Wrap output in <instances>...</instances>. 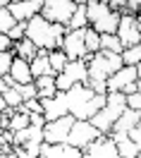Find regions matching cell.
I'll return each instance as SVG.
<instances>
[{
	"instance_id": "obj_1",
	"label": "cell",
	"mask_w": 141,
	"mask_h": 158,
	"mask_svg": "<svg viewBox=\"0 0 141 158\" xmlns=\"http://www.w3.org/2000/svg\"><path fill=\"white\" fill-rule=\"evenodd\" d=\"M65 34L67 29L60 27V24H50L43 17H34L31 22H26V39L36 46L38 50H62V43H65Z\"/></svg>"
},
{
	"instance_id": "obj_2",
	"label": "cell",
	"mask_w": 141,
	"mask_h": 158,
	"mask_svg": "<svg viewBox=\"0 0 141 158\" xmlns=\"http://www.w3.org/2000/svg\"><path fill=\"white\" fill-rule=\"evenodd\" d=\"M86 15H89V27L96 34H117L120 29V12H112L108 2H98V0H86Z\"/></svg>"
},
{
	"instance_id": "obj_3",
	"label": "cell",
	"mask_w": 141,
	"mask_h": 158,
	"mask_svg": "<svg viewBox=\"0 0 141 158\" xmlns=\"http://www.w3.org/2000/svg\"><path fill=\"white\" fill-rule=\"evenodd\" d=\"M127 108H129V106H127V96H124V94H120V91L108 94V106H105L96 118L91 120V125L98 129L103 137H110L115 122L122 118V113H124Z\"/></svg>"
},
{
	"instance_id": "obj_4",
	"label": "cell",
	"mask_w": 141,
	"mask_h": 158,
	"mask_svg": "<svg viewBox=\"0 0 141 158\" xmlns=\"http://www.w3.org/2000/svg\"><path fill=\"white\" fill-rule=\"evenodd\" d=\"M124 67L122 62V55H115V53H96L91 55L89 60V81H101V84H108V79L117 72V69Z\"/></svg>"
},
{
	"instance_id": "obj_5",
	"label": "cell",
	"mask_w": 141,
	"mask_h": 158,
	"mask_svg": "<svg viewBox=\"0 0 141 158\" xmlns=\"http://www.w3.org/2000/svg\"><path fill=\"white\" fill-rule=\"evenodd\" d=\"M77 7H79V2H74V0H46L43 10H41V17L48 19L50 24L67 27L72 15L77 12Z\"/></svg>"
},
{
	"instance_id": "obj_6",
	"label": "cell",
	"mask_w": 141,
	"mask_h": 158,
	"mask_svg": "<svg viewBox=\"0 0 141 158\" xmlns=\"http://www.w3.org/2000/svg\"><path fill=\"white\" fill-rule=\"evenodd\" d=\"M77 84H84V86L89 84V65H86L84 60H74V62H70V65L65 67V72L55 77V86H58V91H70V89H74Z\"/></svg>"
},
{
	"instance_id": "obj_7",
	"label": "cell",
	"mask_w": 141,
	"mask_h": 158,
	"mask_svg": "<svg viewBox=\"0 0 141 158\" xmlns=\"http://www.w3.org/2000/svg\"><path fill=\"white\" fill-rule=\"evenodd\" d=\"M74 122H77V120L72 118V115H65V118H60V120L48 122V125L43 127L46 144H50V146H65V144L70 141V132H72V127H74Z\"/></svg>"
},
{
	"instance_id": "obj_8",
	"label": "cell",
	"mask_w": 141,
	"mask_h": 158,
	"mask_svg": "<svg viewBox=\"0 0 141 158\" xmlns=\"http://www.w3.org/2000/svg\"><path fill=\"white\" fill-rule=\"evenodd\" d=\"M101 137L103 134L91 125V120H77L74 127H72V132H70L67 146H74V148H79V151H86L93 141H98Z\"/></svg>"
},
{
	"instance_id": "obj_9",
	"label": "cell",
	"mask_w": 141,
	"mask_h": 158,
	"mask_svg": "<svg viewBox=\"0 0 141 158\" xmlns=\"http://www.w3.org/2000/svg\"><path fill=\"white\" fill-rule=\"evenodd\" d=\"M62 50H65V55L70 58V62L89 58L91 53L86 50V29H81V31H67V34H65Z\"/></svg>"
},
{
	"instance_id": "obj_10",
	"label": "cell",
	"mask_w": 141,
	"mask_h": 158,
	"mask_svg": "<svg viewBox=\"0 0 141 158\" xmlns=\"http://www.w3.org/2000/svg\"><path fill=\"white\" fill-rule=\"evenodd\" d=\"M117 39L122 41V46H124V48L141 46V24H139V17L122 15L120 29H117Z\"/></svg>"
},
{
	"instance_id": "obj_11",
	"label": "cell",
	"mask_w": 141,
	"mask_h": 158,
	"mask_svg": "<svg viewBox=\"0 0 141 158\" xmlns=\"http://www.w3.org/2000/svg\"><path fill=\"white\" fill-rule=\"evenodd\" d=\"M10 15L14 17V22H22V24H26L31 22L34 17H38L41 10H43V2L38 0H24V2H17V0H10Z\"/></svg>"
},
{
	"instance_id": "obj_12",
	"label": "cell",
	"mask_w": 141,
	"mask_h": 158,
	"mask_svg": "<svg viewBox=\"0 0 141 158\" xmlns=\"http://www.w3.org/2000/svg\"><path fill=\"white\" fill-rule=\"evenodd\" d=\"M136 81H139L136 67H127V65H124L122 69H117V72L108 79V94H115V91L124 94V89L131 86V84H136Z\"/></svg>"
},
{
	"instance_id": "obj_13",
	"label": "cell",
	"mask_w": 141,
	"mask_h": 158,
	"mask_svg": "<svg viewBox=\"0 0 141 158\" xmlns=\"http://www.w3.org/2000/svg\"><path fill=\"white\" fill-rule=\"evenodd\" d=\"M84 158H122L115 141L110 137H101L98 141H93L86 151H84Z\"/></svg>"
},
{
	"instance_id": "obj_14",
	"label": "cell",
	"mask_w": 141,
	"mask_h": 158,
	"mask_svg": "<svg viewBox=\"0 0 141 158\" xmlns=\"http://www.w3.org/2000/svg\"><path fill=\"white\" fill-rule=\"evenodd\" d=\"M141 125V113L134 108H127L122 113V118L115 122V127H112V134H129L134 127H139Z\"/></svg>"
},
{
	"instance_id": "obj_15",
	"label": "cell",
	"mask_w": 141,
	"mask_h": 158,
	"mask_svg": "<svg viewBox=\"0 0 141 158\" xmlns=\"http://www.w3.org/2000/svg\"><path fill=\"white\" fill-rule=\"evenodd\" d=\"M41 158H84V151L74 146H50V144H43L41 148Z\"/></svg>"
},
{
	"instance_id": "obj_16",
	"label": "cell",
	"mask_w": 141,
	"mask_h": 158,
	"mask_svg": "<svg viewBox=\"0 0 141 158\" xmlns=\"http://www.w3.org/2000/svg\"><path fill=\"white\" fill-rule=\"evenodd\" d=\"M10 77L14 79V84L22 86V84H34V74H31V65L22 58H14L12 62V69H10Z\"/></svg>"
},
{
	"instance_id": "obj_17",
	"label": "cell",
	"mask_w": 141,
	"mask_h": 158,
	"mask_svg": "<svg viewBox=\"0 0 141 158\" xmlns=\"http://www.w3.org/2000/svg\"><path fill=\"white\" fill-rule=\"evenodd\" d=\"M48 55H50L48 50H38V58L34 60V62H29V65H31V74H34V81L41 79V77H55Z\"/></svg>"
},
{
	"instance_id": "obj_18",
	"label": "cell",
	"mask_w": 141,
	"mask_h": 158,
	"mask_svg": "<svg viewBox=\"0 0 141 158\" xmlns=\"http://www.w3.org/2000/svg\"><path fill=\"white\" fill-rule=\"evenodd\" d=\"M110 139L115 141V146H117V151H120L122 158H139V148L134 146V141H131L127 134H110Z\"/></svg>"
},
{
	"instance_id": "obj_19",
	"label": "cell",
	"mask_w": 141,
	"mask_h": 158,
	"mask_svg": "<svg viewBox=\"0 0 141 158\" xmlns=\"http://www.w3.org/2000/svg\"><path fill=\"white\" fill-rule=\"evenodd\" d=\"M67 31H81V29H89V15H86V0H79V7L77 12L72 15L70 24L65 27Z\"/></svg>"
},
{
	"instance_id": "obj_20",
	"label": "cell",
	"mask_w": 141,
	"mask_h": 158,
	"mask_svg": "<svg viewBox=\"0 0 141 158\" xmlns=\"http://www.w3.org/2000/svg\"><path fill=\"white\" fill-rule=\"evenodd\" d=\"M14 55L22 58V60H26V62H34V60L38 58V48H36L29 39H24V41H19V43H14Z\"/></svg>"
},
{
	"instance_id": "obj_21",
	"label": "cell",
	"mask_w": 141,
	"mask_h": 158,
	"mask_svg": "<svg viewBox=\"0 0 141 158\" xmlns=\"http://www.w3.org/2000/svg\"><path fill=\"white\" fill-rule=\"evenodd\" d=\"M101 50L122 55V53H124V46H122V41L117 39V34H105V36H101Z\"/></svg>"
},
{
	"instance_id": "obj_22",
	"label": "cell",
	"mask_w": 141,
	"mask_h": 158,
	"mask_svg": "<svg viewBox=\"0 0 141 158\" xmlns=\"http://www.w3.org/2000/svg\"><path fill=\"white\" fill-rule=\"evenodd\" d=\"M48 60H50V67H53V72H55V77L62 74L65 67L70 65V58L65 55V50H53L50 55H48Z\"/></svg>"
},
{
	"instance_id": "obj_23",
	"label": "cell",
	"mask_w": 141,
	"mask_h": 158,
	"mask_svg": "<svg viewBox=\"0 0 141 158\" xmlns=\"http://www.w3.org/2000/svg\"><path fill=\"white\" fill-rule=\"evenodd\" d=\"M122 62H124L127 67H139V65H141V46L124 48V53H122Z\"/></svg>"
},
{
	"instance_id": "obj_24",
	"label": "cell",
	"mask_w": 141,
	"mask_h": 158,
	"mask_svg": "<svg viewBox=\"0 0 141 158\" xmlns=\"http://www.w3.org/2000/svg\"><path fill=\"white\" fill-rule=\"evenodd\" d=\"M86 50H89L91 55L101 53V34H96L91 27L86 29Z\"/></svg>"
},
{
	"instance_id": "obj_25",
	"label": "cell",
	"mask_w": 141,
	"mask_h": 158,
	"mask_svg": "<svg viewBox=\"0 0 141 158\" xmlns=\"http://www.w3.org/2000/svg\"><path fill=\"white\" fill-rule=\"evenodd\" d=\"M14 58H17V55H14V50H10V53H0V79H5L7 74H10Z\"/></svg>"
},
{
	"instance_id": "obj_26",
	"label": "cell",
	"mask_w": 141,
	"mask_h": 158,
	"mask_svg": "<svg viewBox=\"0 0 141 158\" xmlns=\"http://www.w3.org/2000/svg\"><path fill=\"white\" fill-rule=\"evenodd\" d=\"M14 89L19 91V96H22V101H24V103H26V101L38 98V89H36V81H34V84H22V86H14Z\"/></svg>"
},
{
	"instance_id": "obj_27",
	"label": "cell",
	"mask_w": 141,
	"mask_h": 158,
	"mask_svg": "<svg viewBox=\"0 0 141 158\" xmlns=\"http://www.w3.org/2000/svg\"><path fill=\"white\" fill-rule=\"evenodd\" d=\"M14 17L10 15V10H0V34H10L14 29Z\"/></svg>"
},
{
	"instance_id": "obj_28",
	"label": "cell",
	"mask_w": 141,
	"mask_h": 158,
	"mask_svg": "<svg viewBox=\"0 0 141 158\" xmlns=\"http://www.w3.org/2000/svg\"><path fill=\"white\" fill-rule=\"evenodd\" d=\"M26 127H31V120H29V115H14V118L10 120V132H22V129H26Z\"/></svg>"
},
{
	"instance_id": "obj_29",
	"label": "cell",
	"mask_w": 141,
	"mask_h": 158,
	"mask_svg": "<svg viewBox=\"0 0 141 158\" xmlns=\"http://www.w3.org/2000/svg\"><path fill=\"white\" fill-rule=\"evenodd\" d=\"M2 96H5V103H7V108H19V106H24V101H22V96H19V91L17 89H7L5 91V94H2Z\"/></svg>"
},
{
	"instance_id": "obj_30",
	"label": "cell",
	"mask_w": 141,
	"mask_h": 158,
	"mask_svg": "<svg viewBox=\"0 0 141 158\" xmlns=\"http://www.w3.org/2000/svg\"><path fill=\"white\" fill-rule=\"evenodd\" d=\"M7 36H10L12 43H19V41H24V39H26V24L17 22V24H14V29H12Z\"/></svg>"
},
{
	"instance_id": "obj_31",
	"label": "cell",
	"mask_w": 141,
	"mask_h": 158,
	"mask_svg": "<svg viewBox=\"0 0 141 158\" xmlns=\"http://www.w3.org/2000/svg\"><path fill=\"white\" fill-rule=\"evenodd\" d=\"M36 89H38V91L58 89V86H55V77H41V79H36Z\"/></svg>"
},
{
	"instance_id": "obj_32",
	"label": "cell",
	"mask_w": 141,
	"mask_h": 158,
	"mask_svg": "<svg viewBox=\"0 0 141 158\" xmlns=\"http://www.w3.org/2000/svg\"><path fill=\"white\" fill-rule=\"evenodd\" d=\"M127 106L141 113V84H139V91H136L134 96H127Z\"/></svg>"
},
{
	"instance_id": "obj_33",
	"label": "cell",
	"mask_w": 141,
	"mask_h": 158,
	"mask_svg": "<svg viewBox=\"0 0 141 158\" xmlns=\"http://www.w3.org/2000/svg\"><path fill=\"white\" fill-rule=\"evenodd\" d=\"M10 50H14V43L7 34H0V53H10Z\"/></svg>"
},
{
	"instance_id": "obj_34",
	"label": "cell",
	"mask_w": 141,
	"mask_h": 158,
	"mask_svg": "<svg viewBox=\"0 0 141 158\" xmlns=\"http://www.w3.org/2000/svg\"><path fill=\"white\" fill-rule=\"evenodd\" d=\"M127 137H129L131 141H134V146H136V148L141 151V127H134V129L129 132V134H127Z\"/></svg>"
},
{
	"instance_id": "obj_35",
	"label": "cell",
	"mask_w": 141,
	"mask_h": 158,
	"mask_svg": "<svg viewBox=\"0 0 141 158\" xmlns=\"http://www.w3.org/2000/svg\"><path fill=\"white\" fill-rule=\"evenodd\" d=\"M5 110H7V103H5V96L0 94V118H2V113H5Z\"/></svg>"
},
{
	"instance_id": "obj_36",
	"label": "cell",
	"mask_w": 141,
	"mask_h": 158,
	"mask_svg": "<svg viewBox=\"0 0 141 158\" xmlns=\"http://www.w3.org/2000/svg\"><path fill=\"white\" fill-rule=\"evenodd\" d=\"M136 74H139V84H141V65L136 67Z\"/></svg>"
},
{
	"instance_id": "obj_37",
	"label": "cell",
	"mask_w": 141,
	"mask_h": 158,
	"mask_svg": "<svg viewBox=\"0 0 141 158\" xmlns=\"http://www.w3.org/2000/svg\"><path fill=\"white\" fill-rule=\"evenodd\" d=\"M10 158H19V156H17V153H14V151H12V153H10Z\"/></svg>"
},
{
	"instance_id": "obj_38",
	"label": "cell",
	"mask_w": 141,
	"mask_h": 158,
	"mask_svg": "<svg viewBox=\"0 0 141 158\" xmlns=\"http://www.w3.org/2000/svg\"><path fill=\"white\" fill-rule=\"evenodd\" d=\"M0 132H5V129H2V122H0Z\"/></svg>"
},
{
	"instance_id": "obj_39",
	"label": "cell",
	"mask_w": 141,
	"mask_h": 158,
	"mask_svg": "<svg viewBox=\"0 0 141 158\" xmlns=\"http://www.w3.org/2000/svg\"><path fill=\"white\" fill-rule=\"evenodd\" d=\"M139 24H141V15H139Z\"/></svg>"
},
{
	"instance_id": "obj_40",
	"label": "cell",
	"mask_w": 141,
	"mask_h": 158,
	"mask_svg": "<svg viewBox=\"0 0 141 158\" xmlns=\"http://www.w3.org/2000/svg\"><path fill=\"white\" fill-rule=\"evenodd\" d=\"M139 158H141V153H139Z\"/></svg>"
},
{
	"instance_id": "obj_41",
	"label": "cell",
	"mask_w": 141,
	"mask_h": 158,
	"mask_svg": "<svg viewBox=\"0 0 141 158\" xmlns=\"http://www.w3.org/2000/svg\"><path fill=\"white\" fill-rule=\"evenodd\" d=\"M139 127H141V125H139Z\"/></svg>"
}]
</instances>
